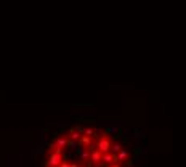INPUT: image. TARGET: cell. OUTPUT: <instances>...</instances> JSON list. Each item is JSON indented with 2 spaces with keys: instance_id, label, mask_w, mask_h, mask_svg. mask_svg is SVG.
I'll use <instances>...</instances> for the list:
<instances>
[{
  "instance_id": "cell-1",
  "label": "cell",
  "mask_w": 186,
  "mask_h": 167,
  "mask_svg": "<svg viewBox=\"0 0 186 167\" xmlns=\"http://www.w3.org/2000/svg\"><path fill=\"white\" fill-rule=\"evenodd\" d=\"M98 149L101 151L103 154L108 153V151L111 149V141H109L108 138H101V140L98 141Z\"/></svg>"
},
{
  "instance_id": "cell-2",
  "label": "cell",
  "mask_w": 186,
  "mask_h": 167,
  "mask_svg": "<svg viewBox=\"0 0 186 167\" xmlns=\"http://www.w3.org/2000/svg\"><path fill=\"white\" fill-rule=\"evenodd\" d=\"M103 162L104 164H111V162H117V159H115V154H111V153H104L103 154Z\"/></svg>"
},
{
  "instance_id": "cell-3",
  "label": "cell",
  "mask_w": 186,
  "mask_h": 167,
  "mask_svg": "<svg viewBox=\"0 0 186 167\" xmlns=\"http://www.w3.org/2000/svg\"><path fill=\"white\" fill-rule=\"evenodd\" d=\"M90 159L93 161V162H99V161L103 159V153L99 149H93L92 151V156H90Z\"/></svg>"
},
{
  "instance_id": "cell-4",
  "label": "cell",
  "mask_w": 186,
  "mask_h": 167,
  "mask_svg": "<svg viewBox=\"0 0 186 167\" xmlns=\"http://www.w3.org/2000/svg\"><path fill=\"white\" fill-rule=\"evenodd\" d=\"M127 156H128L127 151H125V149H120V151L117 153V156H115V159H117V162H119V161H124Z\"/></svg>"
},
{
  "instance_id": "cell-5",
  "label": "cell",
  "mask_w": 186,
  "mask_h": 167,
  "mask_svg": "<svg viewBox=\"0 0 186 167\" xmlns=\"http://www.w3.org/2000/svg\"><path fill=\"white\" fill-rule=\"evenodd\" d=\"M80 133H82V132H79V130H74L72 133H71V140H72V141H77V140H80V137H82V135H80Z\"/></svg>"
},
{
  "instance_id": "cell-6",
  "label": "cell",
  "mask_w": 186,
  "mask_h": 167,
  "mask_svg": "<svg viewBox=\"0 0 186 167\" xmlns=\"http://www.w3.org/2000/svg\"><path fill=\"white\" fill-rule=\"evenodd\" d=\"M111 149H112V153H119V151L122 149V146H120V143H117V141H115V143H112L111 145Z\"/></svg>"
},
{
  "instance_id": "cell-7",
  "label": "cell",
  "mask_w": 186,
  "mask_h": 167,
  "mask_svg": "<svg viewBox=\"0 0 186 167\" xmlns=\"http://www.w3.org/2000/svg\"><path fill=\"white\" fill-rule=\"evenodd\" d=\"M66 145H67L66 138H58V140H56V146L58 148H63V146H66Z\"/></svg>"
},
{
  "instance_id": "cell-8",
  "label": "cell",
  "mask_w": 186,
  "mask_h": 167,
  "mask_svg": "<svg viewBox=\"0 0 186 167\" xmlns=\"http://www.w3.org/2000/svg\"><path fill=\"white\" fill-rule=\"evenodd\" d=\"M90 156H92V153H90V149H85V151H82V153H80V157H82L83 161H85V159H88Z\"/></svg>"
},
{
  "instance_id": "cell-9",
  "label": "cell",
  "mask_w": 186,
  "mask_h": 167,
  "mask_svg": "<svg viewBox=\"0 0 186 167\" xmlns=\"http://www.w3.org/2000/svg\"><path fill=\"white\" fill-rule=\"evenodd\" d=\"M83 133H85L87 137H93V133H95V132H93V128H85V130H83Z\"/></svg>"
},
{
  "instance_id": "cell-10",
  "label": "cell",
  "mask_w": 186,
  "mask_h": 167,
  "mask_svg": "<svg viewBox=\"0 0 186 167\" xmlns=\"http://www.w3.org/2000/svg\"><path fill=\"white\" fill-rule=\"evenodd\" d=\"M82 143L83 145H90V137H83L82 138Z\"/></svg>"
},
{
  "instance_id": "cell-11",
  "label": "cell",
  "mask_w": 186,
  "mask_h": 167,
  "mask_svg": "<svg viewBox=\"0 0 186 167\" xmlns=\"http://www.w3.org/2000/svg\"><path fill=\"white\" fill-rule=\"evenodd\" d=\"M61 167H71V166L67 162H63V164H61Z\"/></svg>"
},
{
  "instance_id": "cell-12",
  "label": "cell",
  "mask_w": 186,
  "mask_h": 167,
  "mask_svg": "<svg viewBox=\"0 0 186 167\" xmlns=\"http://www.w3.org/2000/svg\"><path fill=\"white\" fill-rule=\"evenodd\" d=\"M111 167H119V166H117V164H114V166H111Z\"/></svg>"
}]
</instances>
